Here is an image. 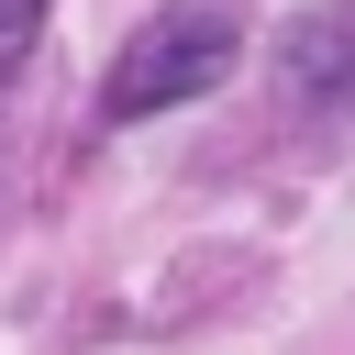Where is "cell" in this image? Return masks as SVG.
Instances as JSON below:
<instances>
[{
    "label": "cell",
    "mask_w": 355,
    "mask_h": 355,
    "mask_svg": "<svg viewBox=\"0 0 355 355\" xmlns=\"http://www.w3.org/2000/svg\"><path fill=\"white\" fill-rule=\"evenodd\" d=\"M222 67H233V22H222V11H166V22H144V33L122 44V67L100 78V122L178 111V100L222 89Z\"/></svg>",
    "instance_id": "6da1fadb"
},
{
    "label": "cell",
    "mask_w": 355,
    "mask_h": 355,
    "mask_svg": "<svg viewBox=\"0 0 355 355\" xmlns=\"http://www.w3.org/2000/svg\"><path fill=\"white\" fill-rule=\"evenodd\" d=\"M33 22H44V0H0V78L33 55Z\"/></svg>",
    "instance_id": "7a4b0ae2"
}]
</instances>
